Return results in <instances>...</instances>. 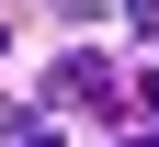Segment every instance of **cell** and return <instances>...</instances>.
I'll list each match as a JSON object with an SVG mask.
<instances>
[{"instance_id": "6da1fadb", "label": "cell", "mask_w": 159, "mask_h": 147, "mask_svg": "<svg viewBox=\"0 0 159 147\" xmlns=\"http://www.w3.org/2000/svg\"><path fill=\"white\" fill-rule=\"evenodd\" d=\"M46 102H91V113H114V102H125V79H114L102 57H57V68H46Z\"/></svg>"}, {"instance_id": "7a4b0ae2", "label": "cell", "mask_w": 159, "mask_h": 147, "mask_svg": "<svg viewBox=\"0 0 159 147\" xmlns=\"http://www.w3.org/2000/svg\"><path fill=\"white\" fill-rule=\"evenodd\" d=\"M125 23H136V34H159V0H125Z\"/></svg>"}, {"instance_id": "3957f363", "label": "cell", "mask_w": 159, "mask_h": 147, "mask_svg": "<svg viewBox=\"0 0 159 147\" xmlns=\"http://www.w3.org/2000/svg\"><path fill=\"white\" fill-rule=\"evenodd\" d=\"M11 147H57V136H46V124H23V136H11Z\"/></svg>"}, {"instance_id": "277c9868", "label": "cell", "mask_w": 159, "mask_h": 147, "mask_svg": "<svg viewBox=\"0 0 159 147\" xmlns=\"http://www.w3.org/2000/svg\"><path fill=\"white\" fill-rule=\"evenodd\" d=\"M125 147H159V136H125Z\"/></svg>"}, {"instance_id": "5b68a950", "label": "cell", "mask_w": 159, "mask_h": 147, "mask_svg": "<svg viewBox=\"0 0 159 147\" xmlns=\"http://www.w3.org/2000/svg\"><path fill=\"white\" fill-rule=\"evenodd\" d=\"M0 45H11V34H0Z\"/></svg>"}]
</instances>
